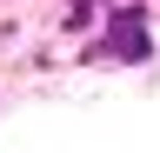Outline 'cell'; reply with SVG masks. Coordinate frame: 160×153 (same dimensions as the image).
I'll use <instances>...</instances> for the list:
<instances>
[{
	"instance_id": "6da1fadb",
	"label": "cell",
	"mask_w": 160,
	"mask_h": 153,
	"mask_svg": "<svg viewBox=\"0 0 160 153\" xmlns=\"http://www.w3.org/2000/svg\"><path fill=\"white\" fill-rule=\"evenodd\" d=\"M107 53H120V60H147L153 40H147V13L140 7H120L107 20Z\"/></svg>"
}]
</instances>
